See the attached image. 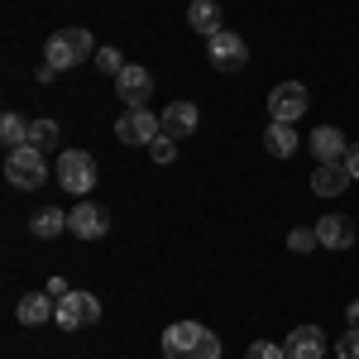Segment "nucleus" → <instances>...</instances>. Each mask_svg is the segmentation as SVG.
Returning <instances> with one entry per match:
<instances>
[{"mask_svg":"<svg viewBox=\"0 0 359 359\" xmlns=\"http://www.w3.org/2000/svg\"><path fill=\"white\" fill-rule=\"evenodd\" d=\"M264 149H269L273 158H292V154L302 149V139H297V125L269 120V130H264Z\"/></svg>","mask_w":359,"mask_h":359,"instance_id":"dca6fc26","label":"nucleus"},{"mask_svg":"<svg viewBox=\"0 0 359 359\" xmlns=\"http://www.w3.org/2000/svg\"><path fill=\"white\" fill-rule=\"evenodd\" d=\"M316 240H321V249H350L355 245V221L350 216H321L316 221Z\"/></svg>","mask_w":359,"mask_h":359,"instance_id":"4468645a","label":"nucleus"},{"mask_svg":"<svg viewBox=\"0 0 359 359\" xmlns=\"http://www.w3.org/2000/svg\"><path fill=\"white\" fill-rule=\"evenodd\" d=\"M221 335H211L201 321H172L163 331V359H221Z\"/></svg>","mask_w":359,"mask_h":359,"instance_id":"f257e3e1","label":"nucleus"},{"mask_svg":"<svg viewBox=\"0 0 359 359\" xmlns=\"http://www.w3.org/2000/svg\"><path fill=\"white\" fill-rule=\"evenodd\" d=\"M177 144H182V139L158 135L154 144H149V158H154V163H172V158H177Z\"/></svg>","mask_w":359,"mask_h":359,"instance_id":"5701e85b","label":"nucleus"},{"mask_svg":"<svg viewBox=\"0 0 359 359\" xmlns=\"http://www.w3.org/2000/svg\"><path fill=\"white\" fill-rule=\"evenodd\" d=\"M306 149L316 154V163H345V154H350V139L340 135L335 125H316L311 139H306Z\"/></svg>","mask_w":359,"mask_h":359,"instance_id":"9b49d317","label":"nucleus"},{"mask_svg":"<svg viewBox=\"0 0 359 359\" xmlns=\"http://www.w3.org/2000/svg\"><path fill=\"white\" fill-rule=\"evenodd\" d=\"M5 177H10L15 187L34 192V187H43V177H48V158H43L34 144H25V149H10V158H5Z\"/></svg>","mask_w":359,"mask_h":359,"instance_id":"7ed1b4c3","label":"nucleus"},{"mask_svg":"<svg viewBox=\"0 0 359 359\" xmlns=\"http://www.w3.org/2000/svg\"><path fill=\"white\" fill-rule=\"evenodd\" d=\"M57 187L86 196L96 187V158L86 149H62V158H57Z\"/></svg>","mask_w":359,"mask_h":359,"instance_id":"20e7f679","label":"nucleus"},{"mask_svg":"<svg viewBox=\"0 0 359 359\" xmlns=\"http://www.w3.org/2000/svg\"><path fill=\"white\" fill-rule=\"evenodd\" d=\"M57 120H29V144L39 149V154H48V149H57Z\"/></svg>","mask_w":359,"mask_h":359,"instance_id":"aec40b11","label":"nucleus"},{"mask_svg":"<svg viewBox=\"0 0 359 359\" xmlns=\"http://www.w3.org/2000/svg\"><path fill=\"white\" fill-rule=\"evenodd\" d=\"M345 168H350V177L359 182V144H350V154H345Z\"/></svg>","mask_w":359,"mask_h":359,"instance_id":"bb28decb","label":"nucleus"},{"mask_svg":"<svg viewBox=\"0 0 359 359\" xmlns=\"http://www.w3.org/2000/svg\"><path fill=\"white\" fill-rule=\"evenodd\" d=\"M86 57H96V43H91V29H57L53 39L43 43V62L57 67V72H67V67H77Z\"/></svg>","mask_w":359,"mask_h":359,"instance_id":"f03ea898","label":"nucleus"},{"mask_svg":"<svg viewBox=\"0 0 359 359\" xmlns=\"http://www.w3.org/2000/svg\"><path fill=\"white\" fill-rule=\"evenodd\" d=\"M206 57H211L221 72H245L249 67V43L235 34V29H221V34L206 39Z\"/></svg>","mask_w":359,"mask_h":359,"instance_id":"423d86ee","label":"nucleus"},{"mask_svg":"<svg viewBox=\"0 0 359 359\" xmlns=\"http://www.w3.org/2000/svg\"><path fill=\"white\" fill-rule=\"evenodd\" d=\"M158 120H163V135H172V139H187L196 130V120H201V115H196V106L192 101H172V106H168L163 115H158Z\"/></svg>","mask_w":359,"mask_h":359,"instance_id":"f3484780","label":"nucleus"},{"mask_svg":"<svg viewBox=\"0 0 359 359\" xmlns=\"http://www.w3.org/2000/svg\"><path fill=\"white\" fill-rule=\"evenodd\" d=\"M187 25H192L196 34H206V39L221 34V5H216V0H192V5H187Z\"/></svg>","mask_w":359,"mask_h":359,"instance_id":"a211bd4d","label":"nucleus"},{"mask_svg":"<svg viewBox=\"0 0 359 359\" xmlns=\"http://www.w3.org/2000/svg\"><path fill=\"white\" fill-rule=\"evenodd\" d=\"M306 106H311V96H306L302 82H278L273 91H269V115L283 120V125H297L306 115Z\"/></svg>","mask_w":359,"mask_h":359,"instance_id":"6e6552de","label":"nucleus"},{"mask_svg":"<svg viewBox=\"0 0 359 359\" xmlns=\"http://www.w3.org/2000/svg\"><path fill=\"white\" fill-rule=\"evenodd\" d=\"M111 230V216H106V206H96V201H77L72 211H67V235H77V240H101Z\"/></svg>","mask_w":359,"mask_h":359,"instance_id":"1a4fd4ad","label":"nucleus"},{"mask_svg":"<svg viewBox=\"0 0 359 359\" xmlns=\"http://www.w3.org/2000/svg\"><path fill=\"white\" fill-rule=\"evenodd\" d=\"M158 135H163V120L154 111H144V106H125V115L115 120V139L120 144H144L149 149Z\"/></svg>","mask_w":359,"mask_h":359,"instance_id":"39448f33","label":"nucleus"},{"mask_svg":"<svg viewBox=\"0 0 359 359\" xmlns=\"http://www.w3.org/2000/svg\"><path fill=\"white\" fill-rule=\"evenodd\" d=\"M96 67L111 72V77H120V72H125V53H120V48H96Z\"/></svg>","mask_w":359,"mask_h":359,"instance_id":"b1692460","label":"nucleus"},{"mask_svg":"<svg viewBox=\"0 0 359 359\" xmlns=\"http://www.w3.org/2000/svg\"><path fill=\"white\" fill-rule=\"evenodd\" d=\"M67 230V211H57V206H43L34 221H29V235H39V240H57Z\"/></svg>","mask_w":359,"mask_h":359,"instance_id":"6ab92c4d","label":"nucleus"},{"mask_svg":"<svg viewBox=\"0 0 359 359\" xmlns=\"http://www.w3.org/2000/svg\"><path fill=\"white\" fill-rule=\"evenodd\" d=\"M245 359H287V350H283V345H273V340H259V345H249Z\"/></svg>","mask_w":359,"mask_h":359,"instance_id":"393cba45","label":"nucleus"},{"mask_svg":"<svg viewBox=\"0 0 359 359\" xmlns=\"http://www.w3.org/2000/svg\"><path fill=\"white\" fill-rule=\"evenodd\" d=\"M115 96H120L125 106H149V96H154V72L139 67V62H125V72L115 77Z\"/></svg>","mask_w":359,"mask_h":359,"instance_id":"9d476101","label":"nucleus"},{"mask_svg":"<svg viewBox=\"0 0 359 359\" xmlns=\"http://www.w3.org/2000/svg\"><path fill=\"white\" fill-rule=\"evenodd\" d=\"M345 321H350V331H359V297L345 306Z\"/></svg>","mask_w":359,"mask_h":359,"instance_id":"cd10ccee","label":"nucleus"},{"mask_svg":"<svg viewBox=\"0 0 359 359\" xmlns=\"http://www.w3.org/2000/svg\"><path fill=\"white\" fill-rule=\"evenodd\" d=\"M350 182H355V177H350L345 163H316V172H311V192L316 196H340Z\"/></svg>","mask_w":359,"mask_h":359,"instance_id":"2eb2a0df","label":"nucleus"},{"mask_svg":"<svg viewBox=\"0 0 359 359\" xmlns=\"http://www.w3.org/2000/svg\"><path fill=\"white\" fill-rule=\"evenodd\" d=\"M0 139H5V149H25L29 144V125H25V115H5V120H0Z\"/></svg>","mask_w":359,"mask_h":359,"instance_id":"412c9836","label":"nucleus"},{"mask_svg":"<svg viewBox=\"0 0 359 359\" xmlns=\"http://www.w3.org/2000/svg\"><path fill=\"white\" fill-rule=\"evenodd\" d=\"M15 316H20V326H43L57 316V297L53 292H29V297H20Z\"/></svg>","mask_w":359,"mask_h":359,"instance_id":"ddd939ff","label":"nucleus"},{"mask_svg":"<svg viewBox=\"0 0 359 359\" xmlns=\"http://www.w3.org/2000/svg\"><path fill=\"white\" fill-rule=\"evenodd\" d=\"M283 350H287V359H326V331L321 326H297V331L283 340Z\"/></svg>","mask_w":359,"mask_h":359,"instance_id":"f8f14e48","label":"nucleus"},{"mask_svg":"<svg viewBox=\"0 0 359 359\" xmlns=\"http://www.w3.org/2000/svg\"><path fill=\"white\" fill-rule=\"evenodd\" d=\"M62 331H82V326H96L101 321V302L91 292H67L57 297V316H53Z\"/></svg>","mask_w":359,"mask_h":359,"instance_id":"0eeeda50","label":"nucleus"},{"mask_svg":"<svg viewBox=\"0 0 359 359\" xmlns=\"http://www.w3.org/2000/svg\"><path fill=\"white\" fill-rule=\"evenodd\" d=\"M335 359H359V331H345L335 340Z\"/></svg>","mask_w":359,"mask_h":359,"instance_id":"a878e982","label":"nucleus"},{"mask_svg":"<svg viewBox=\"0 0 359 359\" xmlns=\"http://www.w3.org/2000/svg\"><path fill=\"white\" fill-rule=\"evenodd\" d=\"M48 292H53V297H67V292H72V287H67V283H62V278H48Z\"/></svg>","mask_w":359,"mask_h":359,"instance_id":"c85d7f7f","label":"nucleus"},{"mask_svg":"<svg viewBox=\"0 0 359 359\" xmlns=\"http://www.w3.org/2000/svg\"><path fill=\"white\" fill-rule=\"evenodd\" d=\"M316 245H321V240H316V225H297V230L287 235V249H292V254H311Z\"/></svg>","mask_w":359,"mask_h":359,"instance_id":"4be33fe9","label":"nucleus"}]
</instances>
